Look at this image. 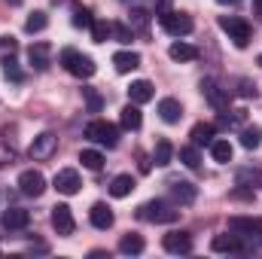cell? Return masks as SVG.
<instances>
[{
  "label": "cell",
  "mask_w": 262,
  "mask_h": 259,
  "mask_svg": "<svg viewBox=\"0 0 262 259\" xmlns=\"http://www.w3.org/2000/svg\"><path fill=\"white\" fill-rule=\"evenodd\" d=\"M137 217H140V220H146V223H174V220L180 217V210H177L174 204H168V201L156 198V201H146V204H140Z\"/></svg>",
  "instance_id": "cell-1"
},
{
  "label": "cell",
  "mask_w": 262,
  "mask_h": 259,
  "mask_svg": "<svg viewBox=\"0 0 262 259\" xmlns=\"http://www.w3.org/2000/svg\"><path fill=\"white\" fill-rule=\"evenodd\" d=\"M61 64H64L67 73H73V76H79V79H89V76H95V70H98L89 55H82V52H76V49H61Z\"/></svg>",
  "instance_id": "cell-2"
},
{
  "label": "cell",
  "mask_w": 262,
  "mask_h": 259,
  "mask_svg": "<svg viewBox=\"0 0 262 259\" xmlns=\"http://www.w3.org/2000/svg\"><path fill=\"white\" fill-rule=\"evenodd\" d=\"M85 137L101 143V146H116L119 143V128L113 122H107V119H92L85 125Z\"/></svg>",
  "instance_id": "cell-3"
},
{
  "label": "cell",
  "mask_w": 262,
  "mask_h": 259,
  "mask_svg": "<svg viewBox=\"0 0 262 259\" xmlns=\"http://www.w3.org/2000/svg\"><path fill=\"white\" fill-rule=\"evenodd\" d=\"M220 28L235 40V46H247L250 43V37H253V31H250V25L244 21V18H238V15H220Z\"/></svg>",
  "instance_id": "cell-4"
},
{
  "label": "cell",
  "mask_w": 262,
  "mask_h": 259,
  "mask_svg": "<svg viewBox=\"0 0 262 259\" xmlns=\"http://www.w3.org/2000/svg\"><path fill=\"white\" fill-rule=\"evenodd\" d=\"M162 18V28L171 34V37H186L189 31H192V15H186V12H165V15H159Z\"/></svg>",
  "instance_id": "cell-5"
},
{
  "label": "cell",
  "mask_w": 262,
  "mask_h": 259,
  "mask_svg": "<svg viewBox=\"0 0 262 259\" xmlns=\"http://www.w3.org/2000/svg\"><path fill=\"white\" fill-rule=\"evenodd\" d=\"M55 149H58V137L52 134V131H43L40 137H34V143H31V159L34 162H46V159H52L55 156Z\"/></svg>",
  "instance_id": "cell-6"
},
{
  "label": "cell",
  "mask_w": 262,
  "mask_h": 259,
  "mask_svg": "<svg viewBox=\"0 0 262 259\" xmlns=\"http://www.w3.org/2000/svg\"><path fill=\"white\" fill-rule=\"evenodd\" d=\"M18 189L21 195H31V198H40V195L46 192V177L40 174V171H21V177H18Z\"/></svg>",
  "instance_id": "cell-7"
},
{
  "label": "cell",
  "mask_w": 262,
  "mask_h": 259,
  "mask_svg": "<svg viewBox=\"0 0 262 259\" xmlns=\"http://www.w3.org/2000/svg\"><path fill=\"white\" fill-rule=\"evenodd\" d=\"M162 247H165L168 253L186 256V253H192V238H189L186 232H168V235L162 238Z\"/></svg>",
  "instance_id": "cell-8"
},
{
  "label": "cell",
  "mask_w": 262,
  "mask_h": 259,
  "mask_svg": "<svg viewBox=\"0 0 262 259\" xmlns=\"http://www.w3.org/2000/svg\"><path fill=\"white\" fill-rule=\"evenodd\" d=\"M52 226H55V232H58L61 238L73 235L76 223H73V213H70V207H67V204H55V207H52Z\"/></svg>",
  "instance_id": "cell-9"
},
{
  "label": "cell",
  "mask_w": 262,
  "mask_h": 259,
  "mask_svg": "<svg viewBox=\"0 0 262 259\" xmlns=\"http://www.w3.org/2000/svg\"><path fill=\"white\" fill-rule=\"evenodd\" d=\"M52 183H55V189H58L61 195H76L79 186H82V180H79V174H76L73 168H61V171L55 174Z\"/></svg>",
  "instance_id": "cell-10"
},
{
  "label": "cell",
  "mask_w": 262,
  "mask_h": 259,
  "mask_svg": "<svg viewBox=\"0 0 262 259\" xmlns=\"http://www.w3.org/2000/svg\"><path fill=\"white\" fill-rule=\"evenodd\" d=\"M229 229L235 235H262L259 217H229Z\"/></svg>",
  "instance_id": "cell-11"
},
{
  "label": "cell",
  "mask_w": 262,
  "mask_h": 259,
  "mask_svg": "<svg viewBox=\"0 0 262 259\" xmlns=\"http://www.w3.org/2000/svg\"><path fill=\"white\" fill-rule=\"evenodd\" d=\"M201 92H204V98H207L216 110H229V89H220L213 79H204V82H201Z\"/></svg>",
  "instance_id": "cell-12"
},
{
  "label": "cell",
  "mask_w": 262,
  "mask_h": 259,
  "mask_svg": "<svg viewBox=\"0 0 262 259\" xmlns=\"http://www.w3.org/2000/svg\"><path fill=\"white\" fill-rule=\"evenodd\" d=\"M159 116H162L168 125H177V122L183 119V107H180V101H177V98H162V101H159Z\"/></svg>",
  "instance_id": "cell-13"
},
{
  "label": "cell",
  "mask_w": 262,
  "mask_h": 259,
  "mask_svg": "<svg viewBox=\"0 0 262 259\" xmlns=\"http://www.w3.org/2000/svg\"><path fill=\"white\" fill-rule=\"evenodd\" d=\"M89 220H92V226H95V229H104V232H107V229L113 226V220H116V217H113V210H110L104 201H98V204H92Z\"/></svg>",
  "instance_id": "cell-14"
},
{
  "label": "cell",
  "mask_w": 262,
  "mask_h": 259,
  "mask_svg": "<svg viewBox=\"0 0 262 259\" xmlns=\"http://www.w3.org/2000/svg\"><path fill=\"white\" fill-rule=\"evenodd\" d=\"M28 223H31V213H28L25 207H9V210H3V226H6L9 232L25 229Z\"/></svg>",
  "instance_id": "cell-15"
},
{
  "label": "cell",
  "mask_w": 262,
  "mask_h": 259,
  "mask_svg": "<svg viewBox=\"0 0 262 259\" xmlns=\"http://www.w3.org/2000/svg\"><path fill=\"white\" fill-rule=\"evenodd\" d=\"M171 195H174L177 204H192L198 192H195V186H192L189 180H174V183H171Z\"/></svg>",
  "instance_id": "cell-16"
},
{
  "label": "cell",
  "mask_w": 262,
  "mask_h": 259,
  "mask_svg": "<svg viewBox=\"0 0 262 259\" xmlns=\"http://www.w3.org/2000/svg\"><path fill=\"white\" fill-rule=\"evenodd\" d=\"M152 82H146V79H137V82H131L128 89V98L131 104H146V101H152Z\"/></svg>",
  "instance_id": "cell-17"
},
{
  "label": "cell",
  "mask_w": 262,
  "mask_h": 259,
  "mask_svg": "<svg viewBox=\"0 0 262 259\" xmlns=\"http://www.w3.org/2000/svg\"><path fill=\"white\" fill-rule=\"evenodd\" d=\"M210 247H213V253H238V250H244L238 235H216L210 241Z\"/></svg>",
  "instance_id": "cell-18"
},
{
  "label": "cell",
  "mask_w": 262,
  "mask_h": 259,
  "mask_svg": "<svg viewBox=\"0 0 262 259\" xmlns=\"http://www.w3.org/2000/svg\"><path fill=\"white\" fill-rule=\"evenodd\" d=\"M134 177L131 174H119V177H113V183H110V195L113 198H128L131 192H134Z\"/></svg>",
  "instance_id": "cell-19"
},
{
  "label": "cell",
  "mask_w": 262,
  "mask_h": 259,
  "mask_svg": "<svg viewBox=\"0 0 262 259\" xmlns=\"http://www.w3.org/2000/svg\"><path fill=\"white\" fill-rule=\"evenodd\" d=\"M213 134H216V128H213L210 122H198L195 128L189 131L192 146H210V143H213Z\"/></svg>",
  "instance_id": "cell-20"
},
{
  "label": "cell",
  "mask_w": 262,
  "mask_h": 259,
  "mask_svg": "<svg viewBox=\"0 0 262 259\" xmlns=\"http://www.w3.org/2000/svg\"><path fill=\"white\" fill-rule=\"evenodd\" d=\"M28 58H31V64L37 70H46L49 67V43H34L28 49Z\"/></svg>",
  "instance_id": "cell-21"
},
{
  "label": "cell",
  "mask_w": 262,
  "mask_h": 259,
  "mask_svg": "<svg viewBox=\"0 0 262 259\" xmlns=\"http://www.w3.org/2000/svg\"><path fill=\"white\" fill-rule=\"evenodd\" d=\"M119 122H122V128H128V131H137V128H140V125H143V116H140V104H128V107L122 110Z\"/></svg>",
  "instance_id": "cell-22"
},
{
  "label": "cell",
  "mask_w": 262,
  "mask_h": 259,
  "mask_svg": "<svg viewBox=\"0 0 262 259\" xmlns=\"http://www.w3.org/2000/svg\"><path fill=\"white\" fill-rule=\"evenodd\" d=\"M113 64H116L119 73H131V70L140 67V55H137V52H116V55H113Z\"/></svg>",
  "instance_id": "cell-23"
},
{
  "label": "cell",
  "mask_w": 262,
  "mask_h": 259,
  "mask_svg": "<svg viewBox=\"0 0 262 259\" xmlns=\"http://www.w3.org/2000/svg\"><path fill=\"white\" fill-rule=\"evenodd\" d=\"M210 156H213V162L226 165V162H232L235 149H232V143H229V140H213V143H210Z\"/></svg>",
  "instance_id": "cell-24"
},
{
  "label": "cell",
  "mask_w": 262,
  "mask_h": 259,
  "mask_svg": "<svg viewBox=\"0 0 262 259\" xmlns=\"http://www.w3.org/2000/svg\"><path fill=\"white\" fill-rule=\"evenodd\" d=\"M171 156H174V146H171V140H159L156 143V149H152V162L159 165V168H165V165H171Z\"/></svg>",
  "instance_id": "cell-25"
},
{
  "label": "cell",
  "mask_w": 262,
  "mask_h": 259,
  "mask_svg": "<svg viewBox=\"0 0 262 259\" xmlns=\"http://www.w3.org/2000/svg\"><path fill=\"white\" fill-rule=\"evenodd\" d=\"M119 253H125V256H137V253H143V238L140 235H122V241H119Z\"/></svg>",
  "instance_id": "cell-26"
},
{
  "label": "cell",
  "mask_w": 262,
  "mask_h": 259,
  "mask_svg": "<svg viewBox=\"0 0 262 259\" xmlns=\"http://www.w3.org/2000/svg\"><path fill=\"white\" fill-rule=\"evenodd\" d=\"M168 55L174 58V61H195V49L189 46V43H171V49H168Z\"/></svg>",
  "instance_id": "cell-27"
},
{
  "label": "cell",
  "mask_w": 262,
  "mask_h": 259,
  "mask_svg": "<svg viewBox=\"0 0 262 259\" xmlns=\"http://www.w3.org/2000/svg\"><path fill=\"white\" fill-rule=\"evenodd\" d=\"M79 162H82V168H89V171H101V168H104V156H101L98 149H82V153H79Z\"/></svg>",
  "instance_id": "cell-28"
},
{
  "label": "cell",
  "mask_w": 262,
  "mask_h": 259,
  "mask_svg": "<svg viewBox=\"0 0 262 259\" xmlns=\"http://www.w3.org/2000/svg\"><path fill=\"white\" fill-rule=\"evenodd\" d=\"M259 143H262V128H256V125H253V128H244V131H241V146L256 149Z\"/></svg>",
  "instance_id": "cell-29"
},
{
  "label": "cell",
  "mask_w": 262,
  "mask_h": 259,
  "mask_svg": "<svg viewBox=\"0 0 262 259\" xmlns=\"http://www.w3.org/2000/svg\"><path fill=\"white\" fill-rule=\"evenodd\" d=\"M46 25H49L46 12H31V15H28V21H25V31H28V34H37V31H43Z\"/></svg>",
  "instance_id": "cell-30"
},
{
  "label": "cell",
  "mask_w": 262,
  "mask_h": 259,
  "mask_svg": "<svg viewBox=\"0 0 262 259\" xmlns=\"http://www.w3.org/2000/svg\"><path fill=\"white\" fill-rule=\"evenodd\" d=\"M110 34H113V25H110V21H95V25H92V37H95V43H107Z\"/></svg>",
  "instance_id": "cell-31"
},
{
  "label": "cell",
  "mask_w": 262,
  "mask_h": 259,
  "mask_svg": "<svg viewBox=\"0 0 262 259\" xmlns=\"http://www.w3.org/2000/svg\"><path fill=\"white\" fill-rule=\"evenodd\" d=\"M180 162H183L186 168H192V171H195L198 165H201V156H198V146H183V149H180Z\"/></svg>",
  "instance_id": "cell-32"
},
{
  "label": "cell",
  "mask_w": 262,
  "mask_h": 259,
  "mask_svg": "<svg viewBox=\"0 0 262 259\" xmlns=\"http://www.w3.org/2000/svg\"><path fill=\"white\" fill-rule=\"evenodd\" d=\"M73 25H76V28H92L95 18H92L89 9H79V6H76V9H73Z\"/></svg>",
  "instance_id": "cell-33"
},
{
  "label": "cell",
  "mask_w": 262,
  "mask_h": 259,
  "mask_svg": "<svg viewBox=\"0 0 262 259\" xmlns=\"http://www.w3.org/2000/svg\"><path fill=\"white\" fill-rule=\"evenodd\" d=\"M82 98H85V104H89V110H92V113H98V110H101V95H98L95 89H89V85H85V89H82Z\"/></svg>",
  "instance_id": "cell-34"
},
{
  "label": "cell",
  "mask_w": 262,
  "mask_h": 259,
  "mask_svg": "<svg viewBox=\"0 0 262 259\" xmlns=\"http://www.w3.org/2000/svg\"><path fill=\"white\" fill-rule=\"evenodd\" d=\"M3 73H6L9 79H15V82L21 79V70L15 67V61H12V58H6V61H3Z\"/></svg>",
  "instance_id": "cell-35"
},
{
  "label": "cell",
  "mask_w": 262,
  "mask_h": 259,
  "mask_svg": "<svg viewBox=\"0 0 262 259\" xmlns=\"http://www.w3.org/2000/svg\"><path fill=\"white\" fill-rule=\"evenodd\" d=\"M241 95H244V98H256V82L241 79Z\"/></svg>",
  "instance_id": "cell-36"
},
{
  "label": "cell",
  "mask_w": 262,
  "mask_h": 259,
  "mask_svg": "<svg viewBox=\"0 0 262 259\" xmlns=\"http://www.w3.org/2000/svg\"><path fill=\"white\" fill-rule=\"evenodd\" d=\"M113 34L119 37V43H128L131 40V31L125 28V25H113Z\"/></svg>",
  "instance_id": "cell-37"
},
{
  "label": "cell",
  "mask_w": 262,
  "mask_h": 259,
  "mask_svg": "<svg viewBox=\"0 0 262 259\" xmlns=\"http://www.w3.org/2000/svg\"><path fill=\"white\" fill-rule=\"evenodd\" d=\"M131 21H134L137 28H146V12H143V9H134V12H131Z\"/></svg>",
  "instance_id": "cell-38"
},
{
  "label": "cell",
  "mask_w": 262,
  "mask_h": 259,
  "mask_svg": "<svg viewBox=\"0 0 262 259\" xmlns=\"http://www.w3.org/2000/svg\"><path fill=\"white\" fill-rule=\"evenodd\" d=\"M165 12H171V0H159V15H165Z\"/></svg>",
  "instance_id": "cell-39"
},
{
  "label": "cell",
  "mask_w": 262,
  "mask_h": 259,
  "mask_svg": "<svg viewBox=\"0 0 262 259\" xmlns=\"http://www.w3.org/2000/svg\"><path fill=\"white\" fill-rule=\"evenodd\" d=\"M216 3H223V6H226V3H229V6H235V3H241V0H216Z\"/></svg>",
  "instance_id": "cell-40"
},
{
  "label": "cell",
  "mask_w": 262,
  "mask_h": 259,
  "mask_svg": "<svg viewBox=\"0 0 262 259\" xmlns=\"http://www.w3.org/2000/svg\"><path fill=\"white\" fill-rule=\"evenodd\" d=\"M253 6H256V12L262 15V0H253Z\"/></svg>",
  "instance_id": "cell-41"
},
{
  "label": "cell",
  "mask_w": 262,
  "mask_h": 259,
  "mask_svg": "<svg viewBox=\"0 0 262 259\" xmlns=\"http://www.w3.org/2000/svg\"><path fill=\"white\" fill-rule=\"evenodd\" d=\"M6 3H12V6H18V3H21V0H6Z\"/></svg>",
  "instance_id": "cell-42"
},
{
  "label": "cell",
  "mask_w": 262,
  "mask_h": 259,
  "mask_svg": "<svg viewBox=\"0 0 262 259\" xmlns=\"http://www.w3.org/2000/svg\"><path fill=\"white\" fill-rule=\"evenodd\" d=\"M256 64H259V67H262V55H259V58H256Z\"/></svg>",
  "instance_id": "cell-43"
}]
</instances>
